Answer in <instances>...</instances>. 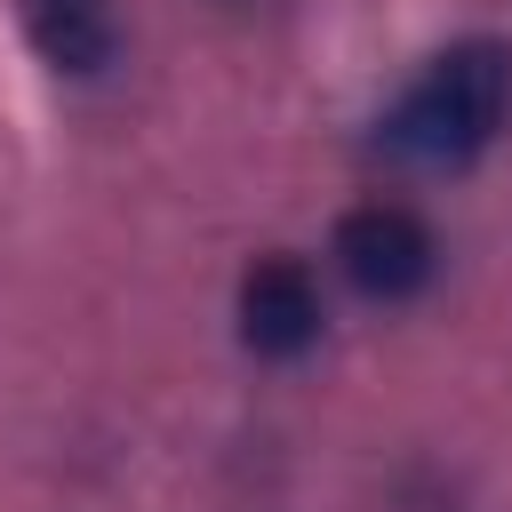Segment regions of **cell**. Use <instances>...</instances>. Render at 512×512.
Segmentation results:
<instances>
[{
	"label": "cell",
	"mask_w": 512,
	"mask_h": 512,
	"mask_svg": "<svg viewBox=\"0 0 512 512\" xmlns=\"http://www.w3.org/2000/svg\"><path fill=\"white\" fill-rule=\"evenodd\" d=\"M504 112H512V48L480 32V40L440 48L408 80V96L384 112V152L416 168H464L472 152H488Z\"/></svg>",
	"instance_id": "cell-1"
},
{
	"label": "cell",
	"mask_w": 512,
	"mask_h": 512,
	"mask_svg": "<svg viewBox=\"0 0 512 512\" xmlns=\"http://www.w3.org/2000/svg\"><path fill=\"white\" fill-rule=\"evenodd\" d=\"M336 272H344L360 296L400 304V296H416V288L440 272V240H432V224H424L408 200H360V208H344V224H336Z\"/></svg>",
	"instance_id": "cell-2"
},
{
	"label": "cell",
	"mask_w": 512,
	"mask_h": 512,
	"mask_svg": "<svg viewBox=\"0 0 512 512\" xmlns=\"http://www.w3.org/2000/svg\"><path fill=\"white\" fill-rule=\"evenodd\" d=\"M240 344L264 360H296L320 344V280L304 256H256L240 272Z\"/></svg>",
	"instance_id": "cell-3"
},
{
	"label": "cell",
	"mask_w": 512,
	"mask_h": 512,
	"mask_svg": "<svg viewBox=\"0 0 512 512\" xmlns=\"http://www.w3.org/2000/svg\"><path fill=\"white\" fill-rule=\"evenodd\" d=\"M16 16H24V32H32V48H40L56 72H72V80L104 72L112 48H120L112 0H16Z\"/></svg>",
	"instance_id": "cell-4"
}]
</instances>
